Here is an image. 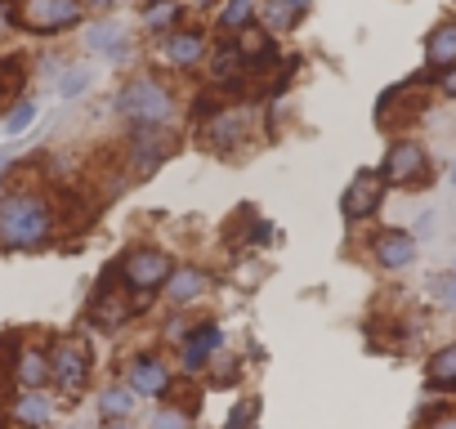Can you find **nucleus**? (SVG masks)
Listing matches in <instances>:
<instances>
[{"label":"nucleus","mask_w":456,"mask_h":429,"mask_svg":"<svg viewBox=\"0 0 456 429\" xmlns=\"http://www.w3.org/2000/svg\"><path fill=\"white\" fill-rule=\"evenodd\" d=\"M23 72H28V63H23L19 54H10L5 63H0V103H5V99H14V94L23 90V81H28Z\"/></svg>","instance_id":"412c9836"},{"label":"nucleus","mask_w":456,"mask_h":429,"mask_svg":"<svg viewBox=\"0 0 456 429\" xmlns=\"http://www.w3.org/2000/svg\"><path fill=\"white\" fill-rule=\"evenodd\" d=\"M19 367V380L28 384V389H41L45 380H50V353L45 349H19V358H14Z\"/></svg>","instance_id":"f3484780"},{"label":"nucleus","mask_w":456,"mask_h":429,"mask_svg":"<svg viewBox=\"0 0 456 429\" xmlns=\"http://www.w3.org/2000/svg\"><path fill=\"white\" fill-rule=\"evenodd\" d=\"M380 174H385V183H398V188H425V179H429V157H425V148L420 143H394L389 152H385V166H380Z\"/></svg>","instance_id":"20e7f679"},{"label":"nucleus","mask_w":456,"mask_h":429,"mask_svg":"<svg viewBox=\"0 0 456 429\" xmlns=\"http://www.w3.org/2000/svg\"><path fill=\"white\" fill-rule=\"evenodd\" d=\"M210 5H215V0H183V10H197V14L210 10Z\"/></svg>","instance_id":"7c9ffc66"},{"label":"nucleus","mask_w":456,"mask_h":429,"mask_svg":"<svg viewBox=\"0 0 456 429\" xmlns=\"http://www.w3.org/2000/svg\"><path fill=\"white\" fill-rule=\"evenodd\" d=\"M81 5H90V10H108V5H117V0H81Z\"/></svg>","instance_id":"2f4dec72"},{"label":"nucleus","mask_w":456,"mask_h":429,"mask_svg":"<svg viewBox=\"0 0 456 429\" xmlns=\"http://www.w3.org/2000/svg\"><path fill=\"white\" fill-rule=\"evenodd\" d=\"M99 407H103V416H112V420H126V416L134 411V389H108Z\"/></svg>","instance_id":"4be33fe9"},{"label":"nucleus","mask_w":456,"mask_h":429,"mask_svg":"<svg viewBox=\"0 0 456 429\" xmlns=\"http://www.w3.org/2000/svg\"><path fill=\"white\" fill-rule=\"evenodd\" d=\"M219 340H224V331H219L215 322H201L197 331H188V336H183V371H201L206 358L219 349Z\"/></svg>","instance_id":"9b49d317"},{"label":"nucleus","mask_w":456,"mask_h":429,"mask_svg":"<svg viewBox=\"0 0 456 429\" xmlns=\"http://www.w3.org/2000/svg\"><path fill=\"white\" fill-rule=\"evenodd\" d=\"M148 429H192V425H188V416H183V411L166 407V411H157V416H152V425H148Z\"/></svg>","instance_id":"bb28decb"},{"label":"nucleus","mask_w":456,"mask_h":429,"mask_svg":"<svg viewBox=\"0 0 456 429\" xmlns=\"http://www.w3.org/2000/svg\"><path fill=\"white\" fill-rule=\"evenodd\" d=\"M438 90H443L447 99H456V63H452V68H443V77H438Z\"/></svg>","instance_id":"c85d7f7f"},{"label":"nucleus","mask_w":456,"mask_h":429,"mask_svg":"<svg viewBox=\"0 0 456 429\" xmlns=\"http://www.w3.org/2000/svg\"><path fill=\"white\" fill-rule=\"evenodd\" d=\"M371 251H376V264H380V269H407V264L416 260L411 233H380V238L371 242Z\"/></svg>","instance_id":"f8f14e48"},{"label":"nucleus","mask_w":456,"mask_h":429,"mask_svg":"<svg viewBox=\"0 0 456 429\" xmlns=\"http://www.w3.org/2000/svg\"><path fill=\"white\" fill-rule=\"evenodd\" d=\"M380 197H385V174L380 170H358L354 183L340 197V214L345 220H367V214H376Z\"/></svg>","instance_id":"0eeeda50"},{"label":"nucleus","mask_w":456,"mask_h":429,"mask_svg":"<svg viewBox=\"0 0 456 429\" xmlns=\"http://www.w3.org/2000/svg\"><path fill=\"white\" fill-rule=\"evenodd\" d=\"M50 229H54V210L37 192H10L0 201V242L5 247L28 251V247L45 242Z\"/></svg>","instance_id":"f257e3e1"},{"label":"nucleus","mask_w":456,"mask_h":429,"mask_svg":"<svg viewBox=\"0 0 456 429\" xmlns=\"http://www.w3.org/2000/svg\"><path fill=\"white\" fill-rule=\"evenodd\" d=\"M14 28V14H10V5H0V32H10Z\"/></svg>","instance_id":"c756f323"},{"label":"nucleus","mask_w":456,"mask_h":429,"mask_svg":"<svg viewBox=\"0 0 456 429\" xmlns=\"http://www.w3.org/2000/svg\"><path fill=\"white\" fill-rule=\"evenodd\" d=\"M247 112L242 108H228V112H215V117H206V134H201V143L210 148V152H228V148H238L242 143V134H247Z\"/></svg>","instance_id":"6e6552de"},{"label":"nucleus","mask_w":456,"mask_h":429,"mask_svg":"<svg viewBox=\"0 0 456 429\" xmlns=\"http://www.w3.org/2000/svg\"><path fill=\"white\" fill-rule=\"evenodd\" d=\"M117 112H126V117L139 121V125H161V121H170L175 99H170V90H166L161 81L134 77V81L117 94Z\"/></svg>","instance_id":"f03ea898"},{"label":"nucleus","mask_w":456,"mask_h":429,"mask_svg":"<svg viewBox=\"0 0 456 429\" xmlns=\"http://www.w3.org/2000/svg\"><path fill=\"white\" fill-rule=\"evenodd\" d=\"M14 23L23 32H37V36H59V32H72L81 23V0H23L14 5Z\"/></svg>","instance_id":"7ed1b4c3"},{"label":"nucleus","mask_w":456,"mask_h":429,"mask_svg":"<svg viewBox=\"0 0 456 429\" xmlns=\"http://www.w3.org/2000/svg\"><path fill=\"white\" fill-rule=\"evenodd\" d=\"M443 295H447V300L456 304V282H447V291H443Z\"/></svg>","instance_id":"f704fd0d"},{"label":"nucleus","mask_w":456,"mask_h":429,"mask_svg":"<svg viewBox=\"0 0 456 429\" xmlns=\"http://www.w3.org/2000/svg\"><path fill=\"white\" fill-rule=\"evenodd\" d=\"M166 63H175V68H197L201 59H206V36L201 32H192V28H175V32H166Z\"/></svg>","instance_id":"1a4fd4ad"},{"label":"nucleus","mask_w":456,"mask_h":429,"mask_svg":"<svg viewBox=\"0 0 456 429\" xmlns=\"http://www.w3.org/2000/svg\"><path fill=\"white\" fill-rule=\"evenodd\" d=\"M260 14L269 19V28H296L300 23V10H291L287 0H269V5H260Z\"/></svg>","instance_id":"393cba45"},{"label":"nucleus","mask_w":456,"mask_h":429,"mask_svg":"<svg viewBox=\"0 0 456 429\" xmlns=\"http://www.w3.org/2000/svg\"><path fill=\"white\" fill-rule=\"evenodd\" d=\"M452 188H456V161H452Z\"/></svg>","instance_id":"e433bc0d"},{"label":"nucleus","mask_w":456,"mask_h":429,"mask_svg":"<svg viewBox=\"0 0 456 429\" xmlns=\"http://www.w3.org/2000/svg\"><path fill=\"white\" fill-rule=\"evenodd\" d=\"M429 380H434V384H456V344H447V349L429 362Z\"/></svg>","instance_id":"5701e85b"},{"label":"nucleus","mask_w":456,"mask_h":429,"mask_svg":"<svg viewBox=\"0 0 456 429\" xmlns=\"http://www.w3.org/2000/svg\"><path fill=\"white\" fill-rule=\"evenodd\" d=\"M0 5H10V10H14V5H23V0H0Z\"/></svg>","instance_id":"c9c22d12"},{"label":"nucleus","mask_w":456,"mask_h":429,"mask_svg":"<svg viewBox=\"0 0 456 429\" xmlns=\"http://www.w3.org/2000/svg\"><path fill=\"white\" fill-rule=\"evenodd\" d=\"M50 376L63 393H81L86 380H90V353L81 340H59L50 349Z\"/></svg>","instance_id":"39448f33"},{"label":"nucleus","mask_w":456,"mask_h":429,"mask_svg":"<svg viewBox=\"0 0 456 429\" xmlns=\"http://www.w3.org/2000/svg\"><path fill=\"white\" fill-rule=\"evenodd\" d=\"M434 429H456V416H447V420H438Z\"/></svg>","instance_id":"72a5a7b5"},{"label":"nucleus","mask_w":456,"mask_h":429,"mask_svg":"<svg viewBox=\"0 0 456 429\" xmlns=\"http://www.w3.org/2000/svg\"><path fill=\"white\" fill-rule=\"evenodd\" d=\"M126 32L117 28V23H94L90 32H86V45L94 50V54H112V59H121L126 54Z\"/></svg>","instance_id":"aec40b11"},{"label":"nucleus","mask_w":456,"mask_h":429,"mask_svg":"<svg viewBox=\"0 0 456 429\" xmlns=\"http://www.w3.org/2000/svg\"><path fill=\"white\" fill-rule=\"evenodd\" d=\"M206 287H210V278L201 269H170V278H166V295L175 304H192Z\"/></svg>","instance_id":"4468645a"},{"label":"nucleus","mask_w":456,"mask_h":429,"mask_svg":"<svg viewBox=\"0 0 456 429\" xmlns=\"http://www.w3.org/2000/svg\"><path fill=\"white\" fill-rule=\"evenodd\" d=\"M32 121H37V103H32V99H19V103L10 108V117H5V134H23Z\"/></svg>","instance_id":"b1692460"},{"label":"nucleus","mask_w":456,"mask_h":429,"mask_svg":"<svg viewBox=\"0 0 456 429\" xmlns=\"http://www.w3.org/2000/svg\"><path fill=\"white\" fill-rule=\"evenodd\" d=\"M425 59L429 68H452L456 63V23H438L425 41Z\"/></svg>","instance_id":"2eb2a0df"},{"label":"nucleus","mask_w":456,"mask_h":429,"mask_svg":"<svg viewBox=\"0 0 456 429\" xmlns=\"http://www.w3.org/2000/svg\"><path fill=\"white\" fill-rule=\"evenodd\" d=\"M238 54H242V63L247 68H265V63H278V41H273V32H265V28H242L238 32Z\"/></svg>","instance_id":"9d476101"},{"label":"nucleus","mask_w":456,"mask_h":429,"mask_svg":"<svg viewBox=\"0 0 456 429\" xmlns=\"http://www.w3.org/2000/svg\"><path fill=\"white\" fill-rule=\"evenodd\" d=\"M287 5H291V10H300V14H305V10H309V5H314V0H287Z\"/></svg>","instance_id":"473e14b6"},{"label":"nucleus","mask_w":456,"mask_h":429,"mask_svg":"<svg viewBox=\"0 0 456 429\" xmlns=\"http://www.w3.org/2000/svg\"><path fill=\"white\" fill-rule=\"evenodd\" d=\"M130 389L143 393V398H157L170 389V371L157 362V358H134L130 362Z\"/></svg>","instance_id":"ddd939ff"},{"label":"nucleus","mask_w":456,"mask_h":429,"mask_svg":"<svg viewBox=\"0 0 456 429\" xmlns=\"http://www.w3.org/2000/svg\"><path fill=\"white\" fill-rule=\"evenodd\" d=\"M54 416V407H50V398L41 393V389H28L23 398H14V420L23 425V429H37V425H45Z\"/></svg>","instance_id":"dca6fc26"},{"label":"nucleus","mask_w":456,"mask_h":429,"mask_svg":"<svg viewBox=\"0 0 456 429\" xmlns=\"http://www.w3.org/2000/svg\"><path fill=\"white\" fill-rule=\"evenodd\" d=\"M86 90H90V72H86V68L63 72V81H59V94H63V99H77V94H86Z\"/></svg>","instance_id":"a878e982"},{"label":"nucleus","mask_w":456,"mask_h":429,"mask_svg":"<svg viewBox=\"0 0 456 429\" xmlns=\"http://www.w3.org/2000/svg\"><path fill=\"white\" fill-rule=\"evenodd\" d=\"M260 19V5L256 0H224V10H219V32H242V28H251Z\"/></svg>","instance_id":"a211bd4d"},{"label":"nucleus","mask_w":456,"mask_h":429,"mask_svg":"<svg viewBox=\"0 0 456 429\" xmlns=\"http://www.w3.org/2000/svg\"><path fill=\"white\" fill-rule=\"evenodd\" d=\"M121 278H126L130 291H157L170 278V255L166 251H152V247L148 251H130L121 260Z\"/></svg>","instance_id":"423d86ee"},{"label":"nucleus","mask_w":456,"mask_h":429,"mask_svg":"<svg viewBox=\"0 0 456 429\" xmlns=\"http://www.w3.org/2000/svg\"><path fill=\"white\" fill-rule=\"evenodd\" d=\"M251 416H256V402H242V407H238L233 416H228V429H242V425H247Z\"/></svg>","instance_id":"cd10ccee"},{"label":"nucleus","mask_w":456,"mask_h":429,"mask_svg":"<svg viewBox=\"0 0 456 429\" xmlns=\"http://www.w3.org/2000/svg\"><path fill=\"white\" fill-rule=\"evenodd\" d=\"M179 14H183V0H148L143 28H148V32H175Z\"/></svg>","instance_id":"6ab92c4d"}]
</instances>
